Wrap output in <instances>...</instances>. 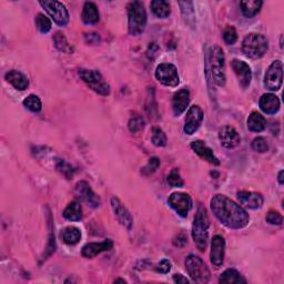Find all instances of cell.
I'll return each instance as SVG.
<instances>
[{"instance_id":"1","label":"cell","mask_w":284,"mask_h":284,"mask_svg":"<svg viewBox=\"0 0 284 284\" xmlns=\"http://www.w3.org/2000/svg\"><path fill=\"white\" fill-rule=\"evenodd\" d=\"M210 207L217 220L230 229H243L250 222L247 211L224 194L214 195Z\"/></svg>"},{"instance_id":"2","label":"cell","mask_w":284,"mask_h":284,"mask_svg":"<svg viewBox=\"0 0 284 284\" xmlns=\"http://www.w3.org/2000/svg\"><path fill=\"white\" fill-rule=\"evenodd\" d=\"M209 228H210V220L207 213V210L206 208L200 206L196 211L193 224H192V237L196 248L199 249L201 252L206 251V248L208 246Z\"/></svg>"},{"instance_id":"3","label":"cell","mask_w":284,"mask_h":284,"mask_svg":"<svg viewBox=\"0 0 284 284\" xmlns=\"http://www.w3.org/2000/svg\"><path fill=\"white\" fill-rule=\"evenodd\" d=\"M147 11L141 2H132L128 5V29L134 37L140 36L147 26Z\"/></svg>"},{"instance_id":"4","label":"cell","mask_w":284,"mask_h":284,"mask_svg":"<svg viewBox=\"0 0 284 284\" xmlns=\"http://www.w3.org/2000/svg\"><path fill=\"white\" fill-rule=\"evenodd\" d=\"M226 59H224L223 50L219 46H213L211 48L210 56H209V65L210 71L212 75L213 81L219 85L223 87L226 84Z\"/></svg>"},{"instance_id":"5","label":"cell","mask_w":284,"mask_h":284,"mask_svg":"<svg viewBox=\"0 0 284 284\" xmlns=\"http://www.w3.org/2000/svg\"><path fill=\"white\" fill-rule=\"evenodd\" d=\"M269 42L261 34H249L242 41L243 54L251 59H259L267 54Z\"/></svg>"},{"instance_id":"6","label":"cell","mask_w":284,"mask_h":284,"mask_svg":"<svg viewBox=\"0 0 284 284\" xmlns=\"http://www.w3.org/2000/svg\"><path fill=\"white\" fill-rule=\"evenodd\" d=\"M186 270L191 279L195 283L204 284L210 281V270L200 256L195 254L188 255L186 259Z\"/></svg>"},{"instance_id":"7","label":"cell","mask_w":284,"mask_h":284,"mask_svg":"<svg viewBox=\"0 0 284 284\" xmlns=\"http://www.w3.org/2000/svg\"><path fill=\"white\" fill-rule=\"evenodd\" d=\"M79 76L82 79V81L87 84L91 90L97 92V94L104 97L110 95V85L104 80L102 75L99 71L81 69L79 71Z\"/></svg>"},{"instance_id":"8","label":"cell","mask_w":284,"mask_h":284,"mask_svg":"<svg viewBox=\"0 0 284 284\" xmlns=\"http://www.w3.org/2000/svg\"><path fill=\"white\" fill-rule=\"evenodd\" d=\"M283 82V64L281 60H275L270 64L264 75V87L270 91L280 90Z\"/></svg>"},{"instance_id":"9","label":"cell","mask_w":284,"mask_h":284,"mask_svg":"<svg viewBox=\"0 0 284 284\" xmlns=\"http://www.w3.org/2000/svg\"><path fill=\"white\" fill-rule=\"evenodd\" d=\"M42 7L46 9V11L48 12V15L52 18L58 26H61L64 27L69 23V12L65 8V6L59 2H48V0H45V2H40Z\"/></svg>"},{"instance_id":"10","label":"cell","mask_w":284,"mask_h":284,"mask_svg":"<svg viewBox=\"0 0 284 284\" xmlns=\"http://www.w3.org/2000/svg\"><path fill=\"white\" fill-rule=\"evenodd\" d=\"M156 79L167 87H177L180 83L179 75L172 63H161L156 69Z\"/></svg>"},{"instance_id":"11","label":"cell","mask_w":284,"mask_h":284,"mask_svg":"<svg viewBox=\"0 0 284 284\" xmlns=\"http://www.w3.org/2000/svg\"><path fill=\"white\" fill-rule=\"evenodd\" d=\"M168 202L170 207L182 217H187L190 210L192 209V199L188 193L174 192L169 196Z\"/></svg>"},{"instance_id":"12","label":"cell","mask_w":284,"mask_h":284,"mask_svg":"<svg viewBox=\"0 0 284 284\" xmlns=\"http://www.w3.org/2000/svg\"><path fill=\"white\" fill-rule=\"evenodd\" d=\"M75 193L79 199L82 200L90 206L91 208H99L101 204V200L92 189L90 188L89 183L85 181H79L75 187Z\"/></svg>"},{"instance_id":"13","label":"cell","mask_w":284,"mask_h":284,"mask_svg":"<svg viewBox=\"0 0 284 284\" xmlns=\"http://www.w3.org/2000/svg\"><path fill=\"white\" fill-rule=\"evenodd\" d=\"M203 121V111L199 105H192L187 112L186 123H184V132L187 135L192 136L194 132L200 128Z\"/></svg>"},{"instance_id":"14","label":"cell","mask_w":284,"mask_h":284,"mask_svg":"<svg viewBox=\"0 0 284 284\" xmlns=\"http://www.w3.org/2000/svg\"><path fill=\"white\" fill-rule=\"evenodd\" d=\"M224 252H226V241L222 235L216 234L211 241L210 261L215 268H219L224 261Z\"/></svg>"},{"instance_id":"15","label":"cell","mask_w":284,"mask_h":284,"mask_svg":"<svg viewBox=\"0 0 284 284\" xmlns=\"http://www.w3.org/2000/svg\"><path fill=\"white\" fill-rule=\"evenodd\" d=\"M111 207L118 221L120 222L124 228H127L130 231L132 229V226H134V219H132V215L129 212V210L125 208L121 203V201L116 196L111 198Z\"/></svg>"},{"instance_id":"16","label":"cell","mask_w":284,"mask_h":284,"mask_svg":"<svg viewBox=\"0 0 284 284\" xmlns=\"http://www.w3.org/2000/svg\"><path fill=\"white\" fill-rule=\"evenodd\" d=\"M231 67H232L234 74L236 75L241 87L243 89L248 88L251 83V80H252V72H251L250 65L242 60L234 59V60L231 62Z\"/></svg>"},{"instance_id":"17","label":"cell","mask_w":284,"mask_h":284,"mask_svg":"<svg viewBox=\"0 0 284 284\" xmlns=\"http://www.w3.org/2000/svg\"><path fill=\"white\" fill-rule=\"evenodd\" d=\"M219 140L222 144V147L226 149H233L237 147L241 142V137L233 127L231 125H226L220 129L219 131Z\"/></svg>"},{"instance_id":"18","label":"cell","mask_w":284,"mask_h":284,"mask_svg":"<svg viewBox=\"0 0 284 284\" xmlns=\"http://www.w3.org/2000/svg\"><path fill=\"white\" fill-rule=\"evenodd\" d=\"M114 248V241L107 239L102 242H92L88 243L82 248L81 254L85 259H92L102 252H107Z\"/></svg>"},{"instance_id":"19","label":"cell","mask_w":284,"mask_h":284,"mask_svg":"<svg viewBox=\"0 0 284 284\" xmlns=\"http://www.w3.org/2000/svg\"><path fill=\"white\" fill-rule=\"evenodd\" d=\"M236 198L241 206L252 210L260 209L264 202L262 194L253 192V191H240L237 192Z\"/></svg>"},{"instance_id":"20","label":"cell","mask_w":284,"mask_h":284,"mask_svg":"<svg viewBox=\"0 0 284 284\" xmlns=\"http://www.w3.org/2000/svg\"><path fill=\"white\" fill-rule=\"evenodd\" d=\"M191 149H192L194 152L204 161L213 164V166H219L220 164V161L213 154V151L211 150L203 141H201V140L193 141L192 143H191Z\"/></svg>"},{"instance_id":"21","label":"cell","mask_w":284,"mask_h":284,"mask_svg":"<svg viewBox=\"0 0 284 284\" xmlns=\"http://www.w3.org/2000/svg\"><path fill=\"white\" fill-rule=\"evenodd\" d=\"M190 102V91L187 88L178 90L172 97V109L176 116L182 115Z\"/></svg>"},{"instance_id":"22","label":"cell","mask_w":284,"mask_h":284,"mask_svg":"<svg viewBox=\"0 0 284 284\" xmlns=\"http://www.w3.org/2000/svg\"><path fill=\"white\" fill-rule=\"evenodd\" d=\"M260 109L268 115H274L280 110V99L273 94L263 95L259 100Z\"/></svg>"},{"instance_id":"23","label":"cell","mask_w":284,"mask_h":284,"mask_svg":"<svg viewBox=\"0 0 284 284\" xmlns=\"http://www.w3.org/2000/svg\"><path fill=\"white\" fill-rule=\"evenodd\" d=\"M5 79L9 82L12 87L19 91H24L28 88L29 80L27 76L23 74L21 71L18 70H10L5 75Z\"/></svg>"},{"instance_id":"24","label":"cell","mask_w":284,"mask_h":284,"mask_svg":"<svg viewBox=\"0 0 284 284\" xmlns=\"http://www.w3.org/2000/svg\"><path fill=\"white\" fill-rule=\"evenodd\" d=\"M82 21L87 25H95L99 21V10L98 7L96 6V4L87 2L83 6V10H82Z\"/></svg>"},{"instance_id":"25","label":"cell","mask_w":284,"mask_h":284,"mask_svg":"<svg viewBox=\"0 0 284 284\" xmlns=\"http://www.w3.org/2000/svg\"><path fill=\"white\" fill-rule=\"evenodd\" d=\"M263 3L260 0H246V2H240V8L242 15L246 18H253L259 14Z\"/></svg>"},{"instance_id":"26","label":"cell","mask_w":284,"mask_h":284,"mask_svg":"<svg viewBox=\"0 0 284 284\" xmlns=\"http://www.w3.org/2000/svg\"><path fill=\"white\" fill-rule=\"evenodd\" d=\"M267 128V119L260 112L253 111L248 118V129L252 132H261Z\"/></svg>"},{"instance_id":"27","label":"cell","mask_w":284,"mask_h":284,"mask_svg":"<svg viewBox=\"0 0 284 284\" xmlns=\"http://www.w3.org/2000/svg\"><path fill=\"white\" fill-rule=\"evenodd\" d=\"M63 217L69 221H80L82 219V209L78 201H72L63 211Z\"/></svg>"},{"instance_id":"28","label":"cell","mask_w":284,"mask_h":284,"mask_svg":"<svg viewBox=\"0 0 284 284\" xmlns=\"http://www.w3.org/2000/svg\"><path fill=\"white\" fill-rule=\"evenodd\" d=\"M150 7L158 18H168L171 14L170 4L164 2V0H154V2H151Z\"/></svg>"},{"instance_id":"29","label":"cell","mask_w":284,"mask_h":284,"mask_svg":"<svg viewBox=\"0 0 284 284\" xmlns=\"http://www.w3.org/2000/svg\"><path fill=\"white\" fill-rule=\"evenodd\" d=\"M60 235L62 241L68 246H75L81 239L80 230L76 227H67L62 230Z\"/></svg>"},{"instance_id":"30","label":"cell","mask_w":284,"mask_h":284,"mask_svg":"<svg viewBox=\"0 0 284 284\" xmlns=\"http://www.w3.org/2000/svg\"><path fill=\"white\" fill-rule=\"evenodd\" d=\"M220 283H226V284H240V283H247V280L240 274L239 271H236L234 269H228L224 271L221 274Z\"/></svg>"},{"instance_id":"31","label":"cell","mask_w":284,"mask_h":284,"mask_svg":"<svg viewBox=\"0 0 284 284\" xmlns=\"http://www.w3.org/2000/svg\"><path fill=\"white\" fill-rule=\"evenodd\" d=\"M54 43L55 47L61 52H64V54H72L74 52V48L68 42L67 38L62 34V32L58 31L54 36Z\"/></svg>"},{"instance_id":"32","label":"cell","mask_w":284,"mask_h":284,"mask_svg":"<svg viewBox=\"0 0 284 284\" xmlns=\"http://www.w3.org/2000/svg\"><path fill=\"white\" fill-rule=\"evenodd\" d=\"M151 141H152V143L157 147H166L168 139L161 128L154 127L152 135H151Z\"/></svg>"},{"instance_id":"33","label":"cell","mask_w":284,"mask_h":284,"mask_svg":"<svg viewBox=\"0 0 284 284\" xmlns=\"http://www.w3.org/2000/svg\"><path fill=\"white\" fill-rule=\"evenodd\" d=\"M24 105L31 112H39L42 108V103L40 98L36 95H30L24 100Z\"/></svg>"},{"instance_id":"34","label":"cell","mask_w":284,"mask_h":284,"mask_svg":"<svg viewBox=\"0 0 284 284\" xmlns=\"http://www.w3.org/2000/svg\"><path fill=\"white\" fill-rule=\"evenodd\" d=\"M36 26L41 34H47V32L51 30V27H52L51 20L43 14H38L36 16Z\"/></svg>"},{"instance_id":"35","label":"cell","mask_w":284,"mask_h":284,"mask_svg":"<svg viewBox=\"0 0 284 284\" xmlns=\"http://www.w3.org/2000/svg\"><path fill=\"white\" fill-rule=\"evenodd\" d=\"M160 167V160H159V158H157V157H152V158H150L148 163L144 166L141 170V173L143 176H150V174H152L155 173L156 171L159 169Z\"/></svg>"},{"instance_id":"36","label":"cell","mask_w":284,"mask_h":284,"mask_svg":"<svg viewBox=\"0 0 284 284\" xmlns=\"http://www.w3.org/2000/svg\"><path fill=\"white\" fill-rule=\"evenodd\" d=\"M144 125H146L144 119L140 116H136L130 119V121L128 123V128L132 134H138V132H140L144 128Z\"/></svg>"},{"instance_id":"37","label":"cell","mask_w":284,"mask_h":284,"mask_svg":"<svg viewBox=\"0 0 284 284\" xmlns=\"http://www.w3.org/2000/svg\"><path fill=\"white\" fill-rule=\"evenodd\" d=\"M167 180H168V183L172 188H181V187H183V184H184L182 178L180 176L179 170H178V169H173L172 171H171V172L168 176Z\"/></svg>"},{"instance_id":"38","label":"cell","mask_w":284,"mask_h":284,"mask_svg":"<svg viewBox=\"0 0 284 284\" xmlns=\"http://www.w3.org/2000/svg\"><path fill=\"white\" fill-rule=\"evenodd\" d=\"M223 40L227 45H234L237 40V34L233 26H227L223 30Z\"/></svg>"},{"instance_id":"39","label":"cell","mask_w":284,"mask_h":284,"mask_svg":"<svg viewBox=\"0 0 284 284\" xmlns=\"http://www.w3.org/2000/svg\"><path fill=\"white\" fill-rule=\"evenodd\" d=\"M252 149L254 151H256V152H260V154L267 152V151L269 150V144H268L267 139L263 137L255 138L252 141Z\"/></svg>"},{"instance_id":"40","label":"cell","mask_w":284,"mask_h":284,"mask_svg":"<svg viewBox=\"0 0 284 284\" xmlns=\"http://www.w3.org/2000/svg\"><path fill=\"white\" fill-rule=\"evenodd\" d=\"M57 169H58V171H60V172L65 178H67V179H71L72 176H74V173H75V169L72 168L68 162H65L64 160H58Z\"/></svg>"},{"instance_id":"41","label":"cell","mask_w":284,"mask_h":284,"mask_svg":"<svg viewBox=\"0 0 284 284\" xmlns=\"http://www.w3.org/2000/svg\"><path fill=\"white\" fill-rule=\"evenodd\" d=\"M267 222L273 226H281L283 223V216L276 211H270L267 215Z\"/></svg>"},{"instance_id":"42","label":"cell","mask_w":284,"mask_h":284,"mask_svg":"<svg viewBox=\"0 0 284 284\" xmlns=\"http://www.w3.org/2000/svg\"><path fill=\"white\" fill-rule=\"evenodd\" d=\"M171 268H172V264H171V262L167 259H164L158 263V266L156 267V271L162 274H167L171 271Z\"/></svg>"},{"instance_id":"43","label":"cell","mask_w":284,"mask_h":284,"mask_svg":"<svg viewBox=\"0 0 284 284\" xmlns=\"http://www.w3.org/2000/svg\"><path fill=\"white\" fill-rule=\"evenodd\" d=\"M84 39H85V42L89 43V45H98L101 40L100 36L96 34V32H90V34H85Z\"/></svg>"},{"instance_id":"44","label":"cell","mask_w":284,"mask_h":284,"mask_svg":"<svg viewBox=\"0 0 284 284\" xmlns=\"http://www.w3.org/2000/svg\"><path fill=\"white\" fill-rule=\"evenodd\" d=\"M187 242H188L187 236L184 235L183 233L178 234V236L173 240V244H174L176 247H178V248H183L187 244Z\"/></svg>"},{"instance_id":"45","label":"cell","mask_w":284,"mask_h":284,"mask_svg":"<svg viewBox=\"0 0 284 284\" xmlns=\"http://www.w3.org/2000/svg\"><path fill=\"white\" fill-rule=\"evenodd\" d=\"M173 282L174 283H183V284H188L189 283V280L187 279V277H184L182 274H174L173 275Z\"/></svg>"},{"instance_id":"46","label":"cell","mask_w":284,"mask_h":284,"mask_svg":"<svg viewBox=\"0 0 284 284\" xmlns=\"http://www.w3.org/2000/svg\"><path fill=\"white\" fill-rule=\"evenodd\" d=\"M277 180H279L280 184H283V170H281L279 172V176H277Z\"/></svg>"},{"instance_id":"47","label":"cell","mask_w":284,"mask_h":284,"mask_svg":"<svg viewBox=\"0 0 284 284\" xmlns=\"http://www.w3.org/2000/svg\"><path fill=\"white\" fill-rule=\"evenodd\" d=\"M114 282H115V283H118V282H121V283H125V281H124V280H122V279H117V280H115Z\"/></svg>"}]
</instances>
